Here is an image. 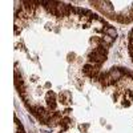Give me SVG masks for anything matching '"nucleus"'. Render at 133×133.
<instances>
[{
	"mask_svg": "<svg viewBox=\"0 0 133 133\" xmlns=\"http://www.w3.org/2000/svg\"><path fill=\"white\" fill-rule=\"evenodd\" d=\"M72 123H71V118H69V116H66V115H64L63 116V118H61V123H60V127H61V129H64V130H66L69 128V125H71Z\"/></svg>",
	"mask_w": 133,
	"mask_h": 133,
	"instance_id": "4",
	"label": "nucleus"
},
{
	"mask_svg": "<svg viewBox=\"0 0 133 133\" xmlns=\"http://www.w3.org/2000/svg\"><path fill=\"white\" fill-rule=\"evenodd\" d=\"M47 107H48V110L51 112H55L57 108V103H56V95L53 92H49L48 96H47Z\"/></svg>",
	"mask_w": 133,
	"mask_h": 133,
	"instance_id": "2",
	"label": "nucleus"
},
{
	"mask_svg": "<svg viewBox=\"0 0 133 133\" xmlns=\"http://www.w3.org/2000/svg\"><path fill=\"white\" fill-rule=\"evenodd\" d=\"M61 118H63V115H61L60 112H55V113H53V116H52V117L49 118V121H48V125H49V127H56V125H60Z\"/></svg>",
	"mask_w": 133,
	"mask_h": 133,
	"instance_id": "3",
	"label": "nucleus"
},
{
	"mask_svg": "<svg viewBox=\"0 0 133 133\" xmlns=\"http://www.w3.org/2000/svg\"><path fill=\"white\" fill-rule=\"evenodd\" d=\"M71 15V5H66L64 3H57L56 8V16L57 17H65Z\"/></svg>",
	"mask_w": 133,
	"mask_h": 133,
	"instance_id": "1",
	"label": "nucleus"
},
{
	"mask_svg": "<svg viewBox=\"0 0 133 133\" xmlns=\"http://www.w3.org/2000/svg\"><path fill=\"white\" fill-rule=\"evenodd\" d=\"M71 98H72V95H71V92H68V91H64V92L60 93V101H63V103L71 101Z\"/></svg>",
	"mask_w": 133,
	"mask_h": 133,
	"instance_id": "5",
	"label": "nucleus"
}]
</instances>
